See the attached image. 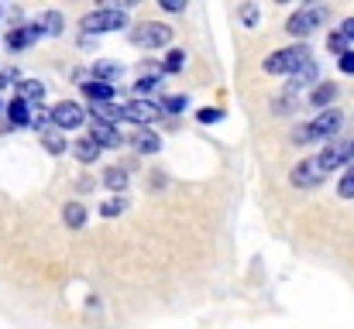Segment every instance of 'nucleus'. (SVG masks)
Instances as JSON below:
<instances>
[{"label": "nucleus", "instance_id": "2", "mask_svg": "<svg viewBox=\"0 0 354 329\" xmlns=\"http://www.w3.org/2000/svg\"><path fill=\"white\" fill-rule=\"evenodd\" d=\"M327 21V7H299L289 21H286V31L303 38V34H313L320 24Z\"/></svg>", "mask_w": 354, "mask_h": 329}, {"label": "nucleus", "instance_id": "32", "mask_svg": "<svg viewBox=\"0 0 354 329\" xmlns=\"http://www.w3.org/2000/svg\"><path fill=\"white\" fill-rule=\"evenodd\" d=\"M292 141H296V144H306V141H310V123H303V127H296V134H292Z\"/></svg>", "mask_w": 354, "mask_h": 329}, {"label": "nucleus", "instance_id": "34", "mask_svg": "<svg viewBox=\"0 0 354 329\" xmlns=\"http://www.w3.org/2000/svg\"><path fill=\"white\" fill-rule=\"evenodd\" d=\"M241 17H244L248 24H254V21H258V10H254V7H241Z\"/></svg>", "mask_w": 354, "mask_h": 329}, {"label": "nucleus", "instance_id": "5", "mask_svg": "<svg viewBox=\"0 0 354 329\" xmlns=\"http://www.w3.org/2000/svg\"><path fill=\"white\" fill-rule=\"evenodd\" d=\"M341 123H344V113H341V110H324L320 117H313V120H310V141L337 137Z\"/></svg>", "mask_w": 354, "mask_h": 329}, {"label": "nucleus", "instance_id": "28", "mask_svg": "<svg viewBox=\"0 0 354 329\" xmlns=\"http://www.w3.org/2000/svg\"><path fill=\"white\" fill-rule=\"evenodd\" d=\"M200 120H203V123H217V120H224V110H217V107L200 110Z\"/></svg>", "mask_w": 354, "mask_h": 329}, {"label": "nucleus", "instance_id": "8", "mask_svg": "<svg viewBox=\"0 0 354 329\" xmlns=\"http://www.w3.org/2000/svg\"><path fill=\"white\" fill-rule=\"evenodd\" d=\"M83 110L80 103H59V107L52 110V120H55V127H62V130H73V127H80L83 123Z\"/></svg>", "mask_w": 354, "mask_h": 329}, {"label": "nucleus", "instance_id": "6", "mask_svg": "<svg viewBox=\"0 0 354 329\" xmlns=\"http://www.w3.org/2000/svg\"><path fill=\"white\" fill-rule=\"evenodd\" d=\"M324 179H327V172H324L320 158H306V161H299V165L292 168V186H299V189H313V186H320Z\"/></svg>", "mask_w": 354, "mask_h": 329}, {"label": "nucleus", "instance_id": "1", "mask_svg": "<svg viewBox=\"0 0 354 329\" xmlns=\"http://www.w3.org/2000/svg\"><path fill=\"white\" fill-rule=\"evenodd\" d=\"M303 66H310V48L306 45H292V48H279L265 59V72L272 76H282V72H299Z\"/></svg>", "mask_w": 354, "mask_h": 329}, {"label": "nucleus", "instance_id": "15", "mask_svg": "<svg viewBox=\"0 0 354 329\" xmlns=\"http://www.w3.org/2000/svg\"><path fill=\"white\" fill-rule=\"evenodd\" d=\"M97 154H100V144H97L93 137H83V141L76 144V158H80L83 165H90V161H97Z\"/></svg>", "mask_w": 354, "mask_h": 329}, {"label": "nucleus", "instance_id": "36", "mask_svg": "<svg viewBox=\"0 0 354 329\" xmlns=\"http://www.w3.org/2000/svg\"><path fill=\"white\" fill-rule=\"evenodd\" d=\"M165 10H183V0H162Z\"/></svg>", "mask_w": 354, "mask_h": 329}, {"label": "nucleus", "instance_id": "23", "mask_svg": "<svg viewBox=\"0 0 354 329\" xmlns=\"http://www.w3.org/2000/svg\"><path fill=\"white\" fill-rule=\"evenodd\" d=\"M38 24H41V28H45L48 34H59V31H62V14H55V10H48V14H45V17H41Z\"/></svg>", "mask_w": 354, "mask_h": 329}, {"label": "nucleus", "instance_id": "11", "mask_svg": "<svg viewBox=\"0 0 354 329\" xmlns=\"http://www.w3.org/2000/svg\"><path fill=\"white\" fill-rule=\"evenodd\" d=\"M31 103H28V100H21V97H17V100H10V107H7V117H10V120H14V123H17V127H24V123H35V113H31Z\"/></svg>", "mask_w": 354, "mask_h": 329}, {"label": "nucleus", "instance_id": "33", "mask_svg": "<svg viewBox=\"0 0 354 329\" xmlns=\"http://www.w3.org/2000/svg\"><path fill=\"white\" fill-rule=\"evenodd\" d=\"M341 72H348V76L354 72V52H348V55H341Z\"/></svg>", "mask_w": 354, "mask_h": 329}, {"label": "nucleus", "instance_id": "14", "mask_svg": "<svg viewBox=\"0 0 354 329\" xmlns=\"http://www.w3.org/2000/svg\"><path fill=\"white\" fill-rule=\"evenodd\" d=\"M134 148H138L141 154H155V151L162 148V141H158V134H151V130H138V134H134Z\"/></svg>", "mask_w": 354, "mask_h": 329}, {"label": "nucleus", "instance_id": "13", "mask_svg": "<svg viewBox=\"0 0 354 329\" xmlns=\"http://www.w3.org/2000/svg\"><path fill=\"white\" fill-rule=\"evenodd\" d=\"M83 93L90 97V100H100V103H107L111 97H114V83H83Z\"/></svg>", "mask_w": 354, "mask_h": 329}, {"label": "nucleus", "instance_id": "12", "mask_svg": "<svg viewBox=\"0 0 354 329\" xmlns=\"http://www.w3.org/2000/svg\"><path fill=\"white\" fill-rule=\"evenodd\" d=\"M93 141H97L100 148H118L124 137H120V130L114 123H97V127H93Z\"/></svg>", "mask_w": 354, "mask_h": 329}, {"label": "nucleus", "instance_id": "18", "mask_svg": "<svg viewBox=\"0 0 354 329\" xmlns=\"http://www.w3.org/2000/svg\"><path fill=\"white\" fill-rule=\"evenodd\" d=\"M104 182H107L111 192H124V189H127V172H124V168H111V172L104 175Z\"/></svg>", "mask_w": 354, "mask_h": 329}, {"label": "nucleus", "instance_id": "22", "mask_svg": "<svg viewBox=\"0 0 354 329\" xmlns=\"http://www.w3.org/2000/svg\"><path fill=\"white\" fill-rule=\"evenodd\" d=\"M17 90H21V100H41V93H45V86H41V83H35V79L17 83Z\"/></svg>", "mask_w": 354, "mask_h": 329}, {"label": "nucleus", "instance_id": "4", "mask_svg": "<svg viewBox=\"0 0 354 329\" xmlns=\"http://www.w3.org/2000/svg\"><path fill=\"white\" fill-rule=\"evenodd\" d=\"M131 41L141 45V48H162V45L172 41V28H165V24H141V28L131 31Z\"/></svg>", "mask_w": 354, "mask_h": 329}, {"label": "nucleus", "instance_id": "3", "mask_svg": "<svg viewBox=\"0 0 354 329\" xmlns=\"http://www.w3.org/2000/svg\"><path fill=\"white\" fill-rule=\"evenodd\" d=\"M127 24V17H124V10L120 7H104V10H93V14H86L83 17V31L86 34H104V31H118Z\"/></svg>", "mask_w": 354, "mask_h": 329}, {"label": "nucleus", "instance_id": "7", "mask_svg": "<svg viewBox=\"0 0 354 329\" xmlns=\"http://www.w3.org/2000/svg\"><path fill=\"white\" fill-rule=\"evenodd\" d=\"M348 161H354V141H330V144L324 148V154H320L324 172H330V168H337V165H348Z\"/></svg>", "mask_w": 354, "mask_h": 329}, {"label": "nucleus", "instance_id": "35", "mask_svg": "<svg viewBox=\"0 0 354 329\" xmlns=\"http://www.w3.org/2000/svg\"><path fill=\"white\" fill-rule=\"evenodd\" d=\"M14 79H17L14 69H3V72H0V86H7V83H14Z\"/></svg>", "mask_w": 354, "mask_h": 329}, {"label": "nucleus", "instance_id": "27", "mask_svg": "<svg viewBox=\"0 0 354 329\" xmlns=\"http://www.w3.org/2000/svg\"><path fill=\"white\" fill-rule=\"evenodd\" d=\"M183 55H186V52H172V55L165 59L162 69H165V72H179V69H183Z\"/></svg>", "mask_w": 354, "mask_h": 329}, {"label": "nucleus", "instance_id": "29", "mask_svg": "<svg viewBox=\"0 0 354 329\" xmlns=\"http://www.w3.org/2000/svg\"><path fill=\"white\" fill-rule=\"evenodd\" d=\"M120 210H124V203H120V199H107V203L100 206V213H104V217H118Z\"/></svg>", "mask_w": 354, "mask_h": 329}, {"label": "nucleus", "instance_id": "26", "mask_svg": "<svg viewBox=\"0 0 354 329\" xmlns=\"http://www.w3.org/2000/svg\"><path fill=\"white\" fill-rule=\"evenodd\" d=\"M330 52H337V55H348V34H344V31L330 34Z\"/></svg>", "mask_w": 354, "mask_h": 329}, {"label": "nucleus", "instance_id": "19", "mask_svg": "<svg viewBox=\"0 0 354 329\" xmlns=\"http://www.w3.org/2000/svg\"><path fill=\"white\" fill-rule=\"evenodd\" d=\"M93 113L100 117V123H114V120H124V107H114V103H100V107H93Z\"/></svg>", "mask_w": 354, "mask_h": 329}, {"label": "nucleus", "instance_id": "10", "mask_svg": "<svg viewBox=\"0 0 354 329\" xmlns=\"http://www.w3.org/2000/svg\"><path fill=\"white\" fill-rule=\"evenodd\" d=\"M41 24H24V28H17V31H10L7 34V45L10 48H24V45H31V41H38L41 38Z\"/></svg>", "mask_w": 354, "mask_h": 329}, {"label": "nucleus", "instance_id": "16", "mask_svg": "<svg viewBox=\"0 0 354 329\" xmlns=\"http://www.w3.org/2000/svg\"><path fill=\"white\" fill-rule=\"evenodd\" d=\"M334 97H337V86H334V83H324V86H317V90L310 93V103H313V107H327Z\"/></svg>", "mask_w": 354, "mask_h": 329}, {"label": "nucleus", "instance_id": "37", "mask_svg": "<svg viewBox=\"0 0 354 329\" xmlns=\"http://www.w3.org/2000/svg\"><path fill=\"white\" fill-rule=\"evenodd\" d=\"M341 31H344L348 38H354V17H348V21H344V28H341Z\"/></svg>", "mask_w": 354, "mask_h": 329}, {"label": "nucleus", "instance_id": "25", "mask_svg": "<svg viewBox=\"0 0 354 329\" xmlns=\"http://www.w3.org/2000/svg\"><path fill=\"white\" fill-rule=\"evenodd\" d=\"M155 86H158V79H155V76H141V79L134 83V93H138V97H148Z\"/></svg>", "mask_w": 354, "mask_h": 329}, {"label": "nucleus", "instance_id": "21", "mask_svg": "<svg viewBox=\"0 0 354 329\" xmlns=\"http://www.w3.org/2000/svg\"><path fill=\"white\" fill-rule=\"evenodd\" d=\"M317 79V66L310 62V66H303L296 76H292V83H289V90H299V86H306V83H313Z\"/></svg>", "mask_w": 354, "mask_h": 329}, {"label": "nucleus", "instance_id": "31", "mask_svg": "<svg viewBox=\"0 0 354 329\" xmlns=\"http://www.w3.org/2000/svg\"><path fill=\"white\" fill-rule=\"evenodd\" d=\"M162 107H165V113H179V110L186 107V97H169Z\"/></svg>", "mask_w": 354, "mask_h": 329}, {"label": "nucleus", "instance_id": "9", "mask_svg": "<svg viewBox=\"0 0 354 329\" xmlns=\"http://www.w3.org/2000/svg\"><path fill=\"white\" fill-rule=\"evenodd\" d=\"M155 117H158V107L148 100H131L124 107V120H134V123H151Z\"/></svg>", "mask_w": 354, "mask_h": 329}, {"label": "nucleus", "instance_id": "30", "mask_svg": "<svg viewBox=\"0 0 354 329\" xmlns=\"http://www.w3.org/2000/svg\"><path fill=\"white\" fill-rule=\"evenodd\" d=\"M45 148H48L52 154H59V151L66 148V141H59V134H45Z\"/></svg>", "mask_w": 354, "mask_h": 329}, {"label": "nucleus", "instance_id": "24", "mask_svg": "<svg viewBox=\"0 0 354 329\" xmlns=\"http://www.w3.org/2000/svg\"><path fill=\"white\" fill-rule=\"evenodd\" d=\"M337 192L344 196V199H354V165L344 172V179H341V186H337Z\"/></svg>", "mask_w": 354, "mask_h": 329}, {"label": "nucleus", "instance_id": "17", "mask_svg": "<svg viewBox=\"0 0 354 329\" xmlns=\"http://www.w3.org/2000/svg\"><path fill=\"white\" fill-rule=\"evenodd\" d=\"M62 217H66V223H69L73 230H80V226L86 223V210H83L80 203H69V206L62 210Z\"/></svg>", "mask_w": 354, "mask_h": 329}, {"label": "nucleus", "instance_id": "20", "mask_svg": "<svg viewBox=\"0 0 354 329\" xmlns=\"http://www.w3.org/2000/svg\"><path fill=\"white\" fill-rule=\"evenodd\" d=\"M93 76H97L100 83H107V79H118V76H120V66H118V62H97V66H93Z\"/></svg>", "mask_w": 354, "mask_h": 329}]
</instances>
